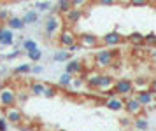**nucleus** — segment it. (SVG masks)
<instances>
[{
	"label": "nucleus",
	"mask_w": 156,
	"mask_h": 131,
	"mask_svg": "<svg viewBox=\"0 0 156 131\" xmlns=\"http://www.w3.org/2000/svg\"><path fill=\"white\" fill-rule=\"evenodd\" d=\"M100 79H102V72L100 70H88V74H86V86L90 88V89L97 91L100 84Z\"/></svg>",
	"instance_id": "14"
},
{
	"label": "nucleus",
	"mask_w": 156,
	"mask_h": 131,
	"mask_svg": "<svg viewBox=\"0 0 156 131\" xmlns=\"http://www.w3.org/2000/svg\"><path fill=\"white\" fill-rule=\"evenodd\" d=\"M151 89H153V91L156 93V77L153 79V81H151Z\"/></svg>",
	"instance_id": "42"
},
{
	"label": "nucleus",
	"mask_w": 156,
	"mask_h": 131,
	"mask_svg": "<svg viewBox=\"0 0 156 131\" xmlns=\"http://www.w3.org/2000/svg\"><path fill=\"white\" fill-rule=\"evenodd\" d=\"M21 46H23V49H25V51H32V49L37 47V42L32 40V39H23Z\"/></svg>",
	"instance_id": "30"
},
{
	"label": "nucleus",
	"mask_w": 156,
	"mask_h": 131,
	"mask_svg": "<svg viewBox=\"0 0 156 131\" xmlns=\"http://www.w3.org/2000/svg\"><path fill=\"white\" fill-rule=\"evenodd\" d=\"M151 4H156V0H151Z\"/></svg>",
	"instance_id": "43"
},
{
	"label": "nucleus",
	"mask_w": 156,
	"mask_h": 131,
	"mask_svg": "<svg viewBox=\"0 0 156 131\" xmlns=\"http://www.w3.org/2000/svg\"><path fill=\"white\" fill-rule=\"evenodd\" d=\"M149 58H151V61H156V47H151V51H149Z\"/></svg>",
	"instance_id": "40"
},
{
	"label": "nucleus",
	"mask_w": 156,
	"mask_h": 131,
	"mask_svg": "<svg viewBox=\"0 0 156 131\" xmlns=\"http://www.w3.org/2000/svg\"><path fill=\"white\" fill-rule=\"evenodd\" d=\"M35 9H39V11H49V9H53L51 7V4H49V0H39L35 4Z\"/></svg>",
	"instance_id": "31"
},
{
	"label": "nucleus",
	"mask_w": 156,
	"mask_h": 131,
	"mask_svg": "<svg viewBox=\"0 0 156 131\" xmlns=\"http://www.w3.org/2000/svg\"><path fill=\"white\" fill-rule=\"evenodd\" d=\"M133 88H135V91L151 89V82L146 81V79H142V77H139V79H133Z\"/></svg>",
	"instance_id": "25"
},
{
	"label": "nucleus",
	"mask_w": 156,
	"mask_h": 131,
	"mask_svg": "<svg viewBox=\"0 0 156 131\" xmlns=\"http://www.w3.org/2000/svg\"><path fill=\"white\" fill-rule=\"evenodd\" d=\"M84 63L81 61V60H69L67 61V65H65V72H69V74H72V75H81V74H84ZM88 72V70H86Z\"/></svg>",
	"instance_id": "13"
},
{
	"label": "nucleus",
	"mask_w": 156,
	"mask_h": 131,
	"mask_svg": "<svg viewBox=\"0 0 156 131\" xmlns=\"http://www.w3.org/2000/svg\"><path fill=\"white\" fill-rule=\"evenodd\" d=\"M104 105L107 107V110H111V112H123L125 110V98L118 96V95H112V96H107Z\"/></svg>",
	"instance_id": "11"
},
{
	"label": "nucleus",
	"mask_w": 156,
	"mask_h": 131,
	"mask_svg": "<svg viewBox=\"0 0 156 131\" xmlns=\"http://www.w3.org/2000/svg\"><path fill=\"white\" fill-rule=\"evenodd\" d=\"M119 5H123V7H128V5H132V0H116Z\"/></svg>",
	"instance_id": "41"
},
{
	"label": "nucleus",
	"mask_w": 156,
	"mask_h": 131,
	"mask_svg": "<svg viewBox=\"0 0 156 131\" xmlns=\"http://www.w3.org/2000/svg\"><path fill=\"white\" fill-rule=\"evenodd\" d=\"M144 46H147V47H156V33H147L144 35Z\"/></svg>",
	"instance_id": "28"
},
{
	"label": "nucleus",
	"mask_w": 156,
	"mask_h": 131,
	"mask_svg": "<svg viewBox=\"0 0 156 131\" xmlns=\"http://www.w3.org/2000/svg\"><path fill=\"white\" fill-rule=\"evenodd\" d=\"M58 95L56 86H51V84H46V91H44V98H55Z\"/></svg>",
	"instance_id": "29"
},
{
	"label": "nucleus",
	"mask_w": 156,
	"mask_h": 131,
	"mask_svg": "<svg viewBox=\"0 0 156 131\" xmlns=\"http://www.w3.org/2000/svg\"><path fill=\"white\" fill-rule=\"evenodd\" d=\"M72 9V0H58L56 7H53V11L58 14H65L67 11Z\"/></svg>",
	"instance_id": "19"
},
{
	"label": "nucleus",
	"mask_w": 156,
	"mask_h": 131,
	"mask_svg": "<svg viewBox=\"0 0 156 131\" xmlns=\"http://www.w3.org/2000/svg\"><path fill=\"white\" fill-rule=\"evenodd\" d=\"M81 18H83V11L79 7H72L70 11H67L63 14V19L67 25H77L79 21H81Z\"/></svg>",
	"instance_id": "15"
},
{
	"label": "nucleus",
	"mask_w": 156,
	"mask_h": 131,
	"mask_svg": "<svg viewBox=\"0 0 156 131\" xmlns=\"http://www.w3.org/2000/svg\"><path fill=\"white\" fill-rule=\"evenodd\" d=\"M86 4H88V0H72V7H79V9Z\"/></svg>",
	"instance_id": "38"
},
{
	"label": "nucleus",
	"mask_w": 156,
	"mask_h": 131,
	"mask_svg": "<svg viewBox=\"0 0 156 131\" xmlns=\"http://www.w3.org/2000/svg\"><path fill=\"white\" fill-rule=\"evenodd\" d=\"M21 54H23L21 51H18V49H16V51H12V53H11V54L4 56V58H5V60H14V58H18V56H21Z\"/></svg>",
	"instance_id": "36"
},
{
	"label": "nucleus",
	"mask_w": 156,
	"mask_h": 131,
	"mask_svg": "<svg viewBox=\"0 0 156 131\" xmlns=\"http://www.w3.org/2000/svg\"><path fill=\"white\" fill-rule=\"evenodd\" d=\"M0 28H2V23H0Z\"/></svg>",
	"instance_id": "45"
},
{
	"label": "nucleus",
	"mask_w": 156,
	"mask_h": 131,
	"mask_svg": "<svg viewBox=\"0 0 156 131\" xmlns=\"http://www.w3.org/2000/svg\"><path fill=\"white\" fill-rule=\"evenodd\" d=\"M9 129V121L5 117H0V131H7Z\"/></svg>",
	"instance_id": "34"
},
{
	"label": "nucleus",
	"mask_w": 156,
	"mask_h": 131,
	"mask_svg": "<svg viewBox=\"0 0 156 131\" xmlns=\"http://www.w3.org/2000/svg\"><path fill=\"white\" fill-rule=\"evenodd\" d=\"M72 58V53H69L67 49H60V51H56L55 53V56H53V60L58 63H63V61H69Z\"/></svg>",
	"instance_id": "21"
},
{
	"label": "nucleus",
	"mask_w": 156,
	"mask_h": 131,
	"mask_svg": "<svg viewBox=\"0 0 156 131\" xmlns=\"http://www.w3.org/2000/svg\"><path fill=\"white\" fill-rule=\"evenodd\" d=\"M125 112H126L128 115H132V117H139L144 112V107L135 98V95H130V96L125 98Z\"/></svg>",
	"instance_id": "7"
},
{
	"label": "nucleus",
	"mask_w": 156,
	"mask_h": 131,
	"mask_svg": "<svg viewBox=\"0 0 156 131\" xmlns=\"http://www.w3.org/2000/svg\"><path fill=\"white\" fill-rule=\"evenodd\" d=\"M126 39H128V42H130L132 46H135V47H139V46H144V35L139 33V32H133V33H130Z\"/></svg>",
	"instance_id": "20"
},
{
	"label": "nucleus",
	"mask_w": 156,
	"mask_h": 131,
	"mask_svg": "<svg viewBox=\"0 0 156 131\" xmlns=\"http://www.w3.org/2000/svg\"><path fill=\"white\" fill-rule=\"evenodd\" d=\"M62 28H63V19L60 18V14H51L46 18L44 21V33L48 39H55L60 32H62Z\"/></svg>",
	"instance_id": "2"
},
{
	"label": "nucleus",
	"mask_w": 156,
	"mask_h": 131,
	"mask_svg": "<svg viewBox=\"0 0 156 131\" xmlns=\"http://www.w3.org/2000/svg\"><path fill=\"white\" fill-rule=\"evenodd\" d=\"M77 44L81 46V49H97L100 46V37H97L95 33H79Z\"/></svg>",
	"instance_id": "9"
},
{
	"label": "nucleus",
	"mask_w": 156,
	"mask_h": 131,
	"mask_svg": "<svg viewBox=\"0 0 156 131\" xmlns=\"http://www.w3.org/2000/svg\"><path fill=\"white\" fill-rule=\"evenodd\" d=\"M44 91H46V84L39 82V81H34L30 84V93L34 96H44Z\"/></svg>",
	"instance_id": "17"
},
{
	"label": "nucleus",
	"mask_w": 156,
	"mask_h": 131,
	"mask_svg": "<svg viewBox=\"0 0 156 131\" xmlns=\"http://www.w3.org/2000/svg\"><path fill=\"white\" fill-rule=\"evenodd\" d=\"M112 93L118 95L121 98H126L130 95L135 93V88H133V81L132 79H118L114 82V88H112Z\"/></svg>",
	"instance_id": "3"
},
{
	"label": "nucleus",
	"mask_w": 156,
	"mask_h": 131,
	"mask_svg": "<svg viewBox=\"0 0 156 131\" xmlns=\"http://www.w3.org/2000/svg\"><path fill=\"white\" fill-rule=\"evenodd\" d=\"M27 56H28L30 61L37 63V61H41V58H42V51L39 47H35V49H32V51H27Z\"/></svg>",
	"instance_id": "27"
},
{
	"label": "nucleus",
	"mask_w": 156,
	"mask_h": 131,
	"mask_svg": "<svg viewBox=\"0 0 156 131\" xmlns=\"http://www.w3.org/2000/svg\"><path fill=\"white\" fill-rule=\"evenodd\" d=\"M9 18H11V11L5 7H0V23H7Z\"/></svg>",
	"instance_id": "32"
},
{
	"label": "nucleus",
	"mask_w": 156,
	"mask_h": 131,
	"mask_svg": "<svg viewBox=\"0 0 156 131\" xmlns=\"http://www.w3.org/2000/svg\"><path fill=\"white\" fill-rule=\"evenodd\" d=\"M42 72H44V67H41V65H32V74L34 75H39Z\"/></svg>",
	"instance_id": "35"
},
{
	"label": "nucleus",
	"mask_w": 156,
	"mask_h": 131,
	"mask_svg": "<svg viewBox=\"0 0 156 131\" xmlns=\"http://www.w3.org/2000/svg\"><path fill=\"white\" fill-rule=\"evenodd\" d=\"M133 128H135V131H147V128H149V122H147V119L146 117H135V121H133Z\"/></svg>",
	"instance_id": "23"
},
{
	"label": "nucleus",
	"mask_w": 156,
	"mask_h": 131,
	"mask_svg": "<svg viewBox=\"0 0 156 131\" xmlns=\"http://www.w3.org/2000/svg\"><path fill=\"white\" fill-rule=\"evenodd\" d=\"M14 75H27V74H32V65L30 63H23V65H18L14 70H12Z\"/></svg>",
	"instance_id": "26"
},
{
	"label": "nucleus",
	"mask_w": 156,
	"mask_h": 131,
	"mask_svg": "<svg viewBox=\"0 0 156 131\" xmlns=\"http://www.w3.org/2000/svg\"><path fill=\"white\" fill-rule=\"evenodd\" d=\"M23 21H25V25H35L37 21H39V12L34 11V9H30L28 12L23 16Z\"/></svg>",
	"instance_id": "24"
},
{
	"label": "nucleus",
	"mask_w": 156,
	"mask_h": 131,
	"mask_svg": "<svg viewBox=\"0 0 156 131\" xmlns=\"http://www.w3.org/2000/svg\"><path fill=\"white\" fill-rule=\"evenodd\" d=\"M116 51H112V47H105V49H100L95 53L93 56V61H95V68L102 70V68H109L112 67L114 61H116Z\"/></svg>",
	"instance_id": "1"
},
{
	"label": "nucleus",
	"mask_w": 156,
	"mask_h": 131,
	"mask_svg": "<svg viewBox=\"0 0 156 131\" xmlns=\"http://www.w3.org/2000/svg\"><path fill=\"white\" fill-rule=\"evenodd\" d=\"M14 2H21V0H14Z\"/></svg>",
	"instance_id": "44"
},
{
	"label": "nucleus",
	"mask_w": 156,
	"mask_h": 131,
	"mask_svg": "<svg viewBox=\"0 0 156 131\" xmlns=\"http://www.w3.org/2000/svg\"><path fill=\"white\" fill-rule=\"evenodd\" d=\"M79 49H81V46H79L77 42H76V44H72V46H69V47H67V51H69V53H77Z\"/></svg>",
	"instance_id": "39"
},
{
	"label": "nucleus",
	"mask_w": 156,
	"mask_h": 131,
	"mask_svg": "<svg viewBox=\"0 0 156 131\" xmlns=\"http://www.w3.org/2000/svg\"><path fill=\"white\" fill-rule=\"evenodd\" d=\"M97 4L109 7V5H114V4H118V2H116V0H97Z\"/></svg>",
	"instance_id": "37"
},
{
	"label": "nucleus",
	"mask_w": 156,
	"mask_h": 131,
	"mask_svg": "<svg viewBox=\"0 0 156 131\" xmlns=\"http://www.w3.org/2000/svg\"><path fill=\"white\" fill-rule=\"evenodd\" d=\"M132 5L133 7H146V5H151V0H132Z\"/></svg>",
	"instance_id": "33"
},
{
	"label": "nucleus",
	"mask_w": 156,
	"mask_h": 131,
	"mask_svg": "<svg viewBox=\"0 0 156 131\" xmlns=\"http://www.w3.org/2000/svg\"><path fill=\"white\" fill-rule=\"evenodd\" d=\"M4 117L9 121V124H14V126H21L25 122V114L16 105H11V107L4 109Z\"/></svg>",
	"instance_id": "5"
},
{
	"label": "nucleus",
	"mask_w": 156,
	"mask_h": 131,
	"mask_svg": "<svg viewBox=\"0 0 156 131\" xmlns=\"http://www.w3.org/2000/svg\"><path fill=\"white\" fill-rule=\"evenodd\" d=\"M0 44H2L4 47L14 44V33H12L11 28H4V26L0 28Z\"/></svg>",
	"instance_id": "16"
},
{
	"label": "nucleus",
	"mask_w": 156,
	"mask_h": 131,
	"mask_svg": "<svg viewBox=\"0 0 156 131\" xmlns=\"http://www.w3.org/2000/svg\"><path fill=\"white\" fill-rule=\"evenodd\" d=\"M125 42V37L118 32V30H114V32H109V33H105L102 39H100V44L104 46V47H118V46H121Z\"/></svg>",
	"instance_id": "8"
},
{
	"label": "nucleus",
	"mask_w": 156,
	"mask_h": 131,
	"mask_svg": "<svg viewBox=\"0 0 156 131\" xmlns=\"http://www.w3.org/2000/svg\"><path fill=\"white\" fill-rule=\"evenodd\" d=\"M7 26L11 28V30H23V28L27 26V25H25L23 18H16V16H11V18L7 19Z\"/></svg>",
	"instance_id": "18"
},
{
	"label": "nucleus",
	"mask_w": 156,
	"mask_h": 131,
	"mask_svg": "<svg viewBox=\"0 0 156 131\" xmlns=\"http://www.w3.org/2000/svg\"><path fill=\"white\" fill-rule=\"evenodd\" d=\"M114 77L109 75V74H102V79H100V84L97 91H98L100 95H105V96H112V88H114Z\"/></svg>",
	"instance_id": "10"
},
{
	"label": "nucleus",
	"mask_w": 156,
	"mask_h": 131,
	"mask_svg": "<svg viewBox=\"0 0 156 131\" xmlns=\"http://www.w3.org/2000/svg\"><path fill=\"white\" fill-rule=\"evenodd\" d=\"M72 79H74V75L69 74V72H65V74H62L60 79H58V86H60V88H63V89H67V88H70Z\"/></svg>",
	"instance_id": "22"
},
{
	"label": "nucleus",
	"mask_w": 156,
	"mask_h": 131,
	"mask_svg": "<svg viewBox=\"0 0 156 131\" xmlns=\"http://www.w3.org/2000/svg\"><path fill=\"white\" fill-rule=\"evenodd\" d=\"M76 42H77V33H76L70 26H63L62 28V32L58 33V46L63 47V49H67L69 46L76 44Z\"/></svg>",
	"instance_id": "6"
},
{
	"label": "nucleus",
	"mask_w": 156,
	"mask_h": 131,
	"mask_svg": "<svg viewBox=\"0 0 156 131\" xmlns=\"http://www.w3.org/2000/svg\"><path fill=\"white\" fill-rule=\"evenodd\" d=\"M18 93L12 86H0V109H5L11 105H16Z\"/></svg>",
	"instance_id": "4"
},
{
	"label": "nucleus",
	"mask_w": 156,
	"mask_h": 131,
	"mask_svg": "<svg viewBox=\"0 0 156 131\" xmlns=\"http://www.w3.org/2000/svg\"><path fill=\"white\" fill-rule=\"evenodd\" d=\"M135 98L140 102V105L146 109V107H151L154 103V91L153 89H142V91H135L133 93Z\"/></svg>",
	"instance_id": "12"
}]
</instances>
